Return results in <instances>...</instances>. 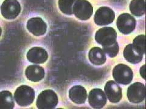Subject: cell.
Listing matches in <instances>:
<instances>
[{
    "mask_svg": "<svg viewBox=\"0 0 146 109\" xmlns=\"http://www.w3.org/2000/svg\"><path fill=\"white\" fill-rule=\"evenodd\" d=\"M26 56L27 60L31 62L42 64L47 61L48 53L47 51L42 47H33L27 52Z\"/></svg>",
    "mask_w": 146,
    "mask_h": 109,
    "instance_id": "obj_13",
    "label": "cell"
},
{
    "mask_svg": "<svg viewBox=\"0 0 146 109\" xmlns=\"http://www.w3.org/2000/svg\"><path fill=\"white\" fill-rule=\"evenodd\" d=\"M1 33H2V29L1 28V27H0V36L1 35Z\"/></svg>",
    "mask_w": 146,
    "mask_h": 109,
    "instance_id": "obj_24",
    "label": "cell"
},
{
    "mask_svg": "<svg viewBox=\"0 0 146 109\" xmlns=\"http://www.w3.org/2000/svg\"><path fill=\"white\" fill-rule=\"evenodd\" d=\"M117 33L112 27H104L98 30L95 35V39L102 46H108L116 42Z\"/></svg>",
    "mask_w": 146,
    "mask_h": 109,
    "instance_id": "obj_4",
    "label": "cell"
},
{
    "mask_svg": "<svg viewBox=\"0 0 146 109\" xmlns=\"http://www.w3.org/2000/svg\"><path fill=\"white\" fill-rule=\"evenodd\" d=\"M113 76L117 83L126 85L131 83L133 78V73L129 66L119 64L114 67Z\"/></svg>",
    "mask_w": 146,
    "mask_h": 109,
    "instance_id": "obj_3",
    "label": "cell"
},
{
    "mask_svg": "<svg viewBox=\"0 0 146 109\" xmlns=\"http://www.w3.org/2000/svg\"><path fill=\"white\" fill-rule=\"evenodd\" d=\"M1 12L6 19H15L21 12L20 4L17 0H5L1 5Z\"/></svg>",
    "mask_w": 146,
    "mask_h": 109,
    "instance_id": "obj_8",
    "label": "cell"
},
{
    "mask_svg": "<svg viewBox=\"0 0 146 109\" xmlns=\"http://www.w3.org/2000/svg\"><path fill=\"white\" fill-rule=\"evenodd\" d=\"M127 98L129 101L138 104L143 102L145 98V87L144 84L136 82L130 85L127 89Z\"/></svg>",
    "mask_w": 146,
    "mask_h": 109,
    "instance_id": "obj_6",
    "label": "cell"
},
{
    "mask_svg": "<svg viewBox=\"0 0 146 109\" xmlns=\"http://www.w3.org/2000/svg\"><path fill=\"white\" fill-rule=\"evenodd\" d=\"M143 56L136 51L132 44H128L124 49V56L128 62L138 64L142 61Z\"/></svg>",
    "mask_w": 146,
    "mask_h": 109,
    "instance_id": "obj_17",
    "label": "cell"
},
{
    "mask_svg": "<svg viewBox=\"0 0 146 109\" xmlns=\"http://www.w3.org/2000/svg\"><path fill=\"white\" fill-rule=\"evenodd\" d=\"M140 75L141 76H142V78L143 79H145V65L143 66L142 67H141L140 69Z\"/></svg>",
    "mask_w": 146,
    "mask_h": 109,
    "instance_id": "obj_23",
    "label": "cell"
},
{
    "mask_svg": "<svg viewBox=\"0 0 146 109\" xmlns=\"http://www.w3.org/2000/svg\"><path fill=\"white\" fill-rule=\"evenodd\" d=\"M34 90L27 85H21L18 87L14 93L15 102L22 107L30 106L34 101Z\"/></svg>",
    "mask_w": 146,
    "mask_h": 109,
    "instance_id": "obj_1",
    "label": "cell"
},
{
    "mask_svg": "<svg viewBox=\"0 0 146 109\" xmlns=\"http://www.w3.org/2000/svg\"><path fill=\"white\" fill-rule=\"evenodd\" d=\"M25 75L27 79L33 82H38L44 78L45 73L43 68L41 66L31 65L26 68Z\"/></svg>",
    "mask_w": 146,
    "mask_h": 109,
    "instance_id": "obj_15",
    "label": "cell"
},
{
    "mask_svg": "<svg viewBox=\"0 0 146 109\" xmlns=\"http://www.w3.org/2000/svg\"><path fill=\"white\" fill-rule=\"evenodd\" d=\"M27 29L35 36L43 35L46 32L47 25L46 22L39 17L31 18L27 22Z\"/></svg>",
    "mask_w": 146,
    "mask_h": 109,
    "instance_id": "obj_12",
    "label": "cell"
},
{
    "mask_svg": "<svg viewBox=\"0 0 146 109\" xmlns=\"http://www.w3.org/2000/svg\"><path fill=\"white\" fill-rule=\"evenodd\" d=\"M145 39L144 35H139L133 39L132 44L136 51L143 55L145 53Z\"/></svg>",
    "mask_w": 146,
    "mask_h": 109,
    "instance_id": "obj_21",
    "label": "cell"
},
{
    "mask_svg": "<svg viewBox=\"0 0 146 109\" xmlns=\"http://www.w3.org/2000/svg\"><path fill=\"white\" fill-rule=\"evenodd\" d=\"M70 98L76 104H84L87 98V92L86 89L82 85L73 86L69 92Z\"/></svg>",
    "mask_w": 146,
    "mask_h": 109,
    "instance_id": "obj_14",
    "label": "cell"
},
{
    "mask_svg": "<svg viewBox=\"0 0 146 109\" xmlns=\"http://www.w3.org/2000/svg\"><path fill=\"white\" fill-rule=\"evenodd\" d=\"M77 0H58V7L60 11L66 15H73V7Z\"/></svg>",
    "mask_w": 146,
    "mask_h": 109,
    "instance_id": "obj_20",
    "label": "cell"
},
{
    "mask_svg": "<svg viewBox=\"0 0 146 109\" xmlns=\"http://www.w3.org/2000/svg\"><path fill=\"white\" fill-rule=\"evenodd\" d=\"M115 18V12L108 7L98 9L94 15V22L99 26H106L112 23Z\"/></svg>",
    "mask_w": 146,
    "mask_h": 109,
    "instance_id": "obj_9",
    "label": "cell"
},
{
    "mask_svg": "<svg viewBox=\"0 0 146 109\" xmlns=\"http://www.w3.org/2000/svg\"><path fill=\"white\" fill-rule=\"evenodd\" d=\"M88 102L91 107L94 108H102L107 103V97L102 89H94L88 95Z\"/></svg>",
    "mask_w": 146,
    "mask_h": 109,
    "instance_id": "obj_11",
    "label": "cell"
},
{
    "mask_svg": "<svg viewBox=\"0 0 146 109\" xmlns=\"http://www.w3.org/2000/svg\"><path fill=\"white\" fill-rule=\"evenodd\" d=\"M93 13L91 4L86 0H77L73 7V14L81 20H89Z\"/></svg>",
    "mask_w": 146,
    "mask_h": 109,
    "instance_id": "obj_5",
    "label": "cell"
},
{
    "mask_svg": "<svg viewBox=\"0 0 146 109\" xmlns=\"http://www.w3.org/2000/svg\"><path fill=\"white\" fill-rule=\"evenodd\" d=\"M58 102L57 94L51 89L45 90L41 92L36 99V107L40 109H52Z\"/></svg>",
    "mask_w": 146,
    "mask_h": 109,
    "instance_id": "obj_2",
    "label": "cell"
},
{
    "mask_svg": "<svg viewBox=\"0 0 146 109\" xmlns=\"http://www.w3.org/2000/svg\"><path fill=\"white\" fill-rule=\"evenodd\" d=\"M130 11L132 14L136 16H141L144 15V0H132L130 4Z\"/></svg>",
    "mask_w": 146,
    "mask_h": 109,
    "instance_id": "obj_19",
    "label": "cell"
},
{
    "mask_svg": "<svg viewBox=\"0 0 146 109\" xmlns=\"http://www.w3.org/2000/svg\"><path fill=\"white\" fill-rule=\"evenodd\" d=\"M90 62L95 66H101L106 61V55L103 49L100 47H93L88 53Z\"/></svg>",
    "mask_w": 146,
    "mask_h": 109,
    "instance_id": "obj_16",
    "label": "cell"
},
{
    "mask_svg": "<svg viewBox=\"0 0 146 109\" xmlns=\"http://www.w3.org/2000/svg\"><path fill=\"white\" fill-rule=\"evenodd\" d=\"M14 107V101L12 94L9 91L0 92V109H12Z\"/></svg>",
    "mask_w": 146,
    "mask_h": 109,
    "instance_id": "obj_18",
    "label": "cell"
},
{
    "mask_svg": "<svg viewBox=\"0 0 146 109\" xmlns=\"http://www.w3.org/2000/svg\"><path fill=\"white\" fill-rule=\"evenodd\" d=\"M136 22L133 16L129 13H122L118 16L116 26L121 33L127 35L131 33L136 27Z\"/></svg>",
    "mask_w": 146,
    "mask_h": 109,
    "instance_id": "obj_7",
    "label": "cell"
},
{
    "mask_svg": "<svg viewBox=\"0 0 146 109\" xmlns=\"http://www.w3.org/2000/svg\"><path fill=\"white\" fill-rule=\"evenodd\" d=\"M103 51L105 53L107 54V55L111 58H114L119 52V45L117 42L114 43L112 45H108V46H104L103 47Z\"/></svg>",
    "mask_w": 146,
    "mask_h": 109,
    "instance_id": "obj_22",
    "label": "cell"
},
{
    "mask_svg": "<svg viewBox=\"0 0 146 109\" xmlns=\"http://www.w3.org/2000/svg\"><path fill=\"white\" fill-rule=\"evenodd\" d=\"M104 90L106 97L112 103L119 102L122 97V89L116 82L108 81L104 87Z\"/></svg>",
    "mask_w": 146,
    "mask_h": 109,
    "instance_id": "obj_10",
    "label": "cell"
}]
</instances>
